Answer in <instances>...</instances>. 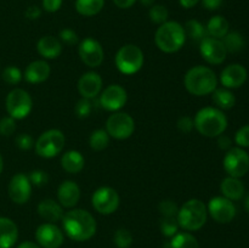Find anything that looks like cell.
<instances>
[{
  "mask_svg": "<svg viewBox=\"0 0 249 248\" xmlns=\"http://www.w3.org/2000/svg\"><path fill=\"white\" fill-rule=\"evenodd\" d=\"M61 221L66 235L77 242L90 240L96 233V220L92 214L85 209H72L63 215Z\"/></svg>",
  "mask_w": 249,
  "mask_h": 248,
  "instance_id": "6da1fadb",
  "label": "cell"
},
{
  "mask_svg": "<svg viewBox=\"0 0 249 248\" xmlns=\"http://www.w3.org/2000/svg\"><path fill=\"white\" fill-rule=\"evenodd\" d=\"M184 84L190 94L195 96H206L216 89L218 78L212 68L207 66H195L185 74Z\"/></svg>",
  "mask_w": 249,
  "mask_h": 248,
  "instance_id": "7a4b0ae2",
  "label": "cell"
},
{
  "mask_svg": "<svg viewBox=\"0 0 249 248\" xmlns=\"http://www.w3.org/2000/svg\"><path fill=\"white\" fill-rule=\"evenodd\" d=\"M195 128L206 138H218L228 128V118L221 109L215 107H204L196 113L194 119Z\"/></svg>",
  "mask_w": 249,
  "mask_h": 248,
  "instance_id": "3957f363",
  "label": "cell"
},
{
  "mask_svg": "<svg viewBox=\"0 0 249 248\" xmlns=\"http://www.w3.org/2000/svg\"><path fill=\"white\" fill-rule=\"evenodd\" d=\"M186 41L185 29L179 22L167 21L160 24L155 34V43L160 51L167 53H177Z\"/></svg>",
  "mask_w": 249,
  "mask_h": 248,
  "instance_id": "277c9868",
  "label": "cell"
},
{
  "mask_svg": "<svg viewBox=\"0 0 249 248\" xmlns=\"http://www.w3.org/2000/svg\"><path fill=\"white\" fill-rule=\"evenodd\" d=\"M208 218L207 206L201 199L192 198L182 204L178 212V223L186 231H197L204 226Z\"/></svg>",
  "mask_w": 249,
  "mask_h": 248,
  "instance_id": "5b68a950",
  "label": "cell"
},
{
  "mask_svg": "<svg viewBox=\"0 0 249 248\" xmlns=\"http://www.w3.org/2000/svg\"><path fill=\"white\" fill-rule=\"evenodd\" d=\"M143 61H145V56H143L142 50L134 44H125L122 46L117 51L116 58H114L119 72L126 75L138 73L142 68Z\"/></svg>",
  "mask_w": 249,
  "mask_h": 248,
  "instance_id": "8992f818",
  "label": "cell"
},
{
  "mask_svg": "<svg viewBox=\"0 0 249 248\" xmlns=\"http://www.w3.org/2000/svg\"><path fill=\"white\" fill-rule=\"evenodd\" d=\"M65 134L58 129H50L41 134L34 143L36 155L43 158H53L65 147Z\"/></svg>",
  "mask_w": 249,
  "mask_h": 248,
  "instance_id": "52a82bcc",
  "label": "cell"
},
{
  "mask_svg": "<svg viewBox=\"0 0 249 248\" xmlns=\"http://www.w3.org/2000/svg\"><path fill=\"white\" fill-rule=\"evenodd\" d=\"M33 101L28 91L23 89L11 90L6 97V111L14 119H23L29 116Z\"/></svg>",
  "mask_w": 249,
  "mask_h": 248,
  "instance_id": "ba28073f",
  "label": "cell"
},
{
  "mask_svg": "<svg viewBox=\"0 0 249 248\" xmlns=\"http://www.w3.org/2000/svg\"><path fill=\"white\" fill-rule=\"evenodd\" d=\"M135 130V122L130 114L125 112H114L106 122V131L111 138L125 140L130 138Z\"/></svg>",
  "mask_w": 249,
  "mask_h": 248,
  "instance_id": "9c48e42d",
  "label": "cell"
},
{
  "mask_svg": "<svg viewBox=\"0 0 249 248\" xmlns=\"http://www.w3.org/2000/svg\"><path fill=\"white\" fill-rule=\"evenodd\" d=\"M119 198L118 192L109 186H102L92 194L91 203L95 211L102 215H109L118 209Z\"/></svg>",
  "mask_w": 249,
  "mask_h": 248,
  "instance_id": "30bf717a",
  "label": "cell"
},
{
  "mask_svg": "<svg viewBox=\"0 0 249 248\" xmlns=\"http://www.w3.org/2000/svg\"><path fill=\"white\" fill-rule=\"evenodd\" d=\"M224 169L229 177H245L249 172V155L243 148L231 147L224 157Z\"/></svg>",
  "mask_w": 249,
  "mask_h": 248,
  "instance_id": "8fae6325",
  "label": "cell"
},
{
  "mask_svg": "<svg viewBox=\"0 0 249 248\" xmlns=\"http://www.w3.org/2000/svg\"><path fill=\"white\" fill-rule=\"evenodd\" d=\"M209 215L220 224H228L236 216V207L232 201L224 196H216L209 201L207 206Z\"/></svg>",
  "mask_w": 249,
  "mask_h": 248,
  "instance_id": "7c38bea8",
  "label": "cell"
},
{
  "mask_svg": "<svg viewBox=\"0 0 249 248\" xmlns=\"http://www.w3.org/2000/svg\"><path fill=\"white\" fill-rule=\"evenodd\" d=\"M80 60L90 68H96L104 62L105 53L101 44L94 38H85L79 43L78 48Z\"/></svg>",
  "mask_w": 249,
  "mask_h": 248,
  "instance_id": "4fadbf2b",
  "label": "cell"
},
{
  "mask_svg": "<svg viewBox=\"0 0 249 248\" xmlns=\"http://www.w3.org/2000/svg\"><path fill=\"white\" fill-rule=\"evenodd\" d=\"M128 101L126 90L119 84H111L100 92V105L102 108L117 112L125 106Z\"/></svg>",
  "mask_w": 249,
  "mask_h": 248,
  "instance_id": "5bb4252c",
  "label": "cell"
},
{
  "mask_svg": "<svg viewBox=\"0 0 249 248\" xmlns=\"http://www.w3.org/2000/svg\"><path fill=\"white\" fill-rule=\"evenodd\" d=\"M199 53L202 57L211 65H221L226 60V51L221 39L206 36L199 43Z\"/></svg>",
  "mask_w": 249,
  "mask_h": 248,
  "instance_id": "9a60e30c",
  "label": "cell"
},
{
  "mask_svg": "<svg viewBox=\"0 0 249 248\" xmlns=\"http://www.w3.org/2000/svg\"><path fill=\"white\" fill-rule=\"evenodd\" d=\"M36 240L43 248H60L65 241V233L56 224L45 223L36 229Z\"/></svg>",
  "mask_w": 249,
  "mask_h": 248,
  "instance_id": "2e32d148",
  "label": "cell"
},
{
  "mask_svg": "<svg viewBox=\"0 0 249 248\" xmlns=\"http://www.w3.org/2000/svg\"><path fill=\"white\" fill-rule=\"evenodd\" d=\"M7 191H9V196L14 203H27L32 195V184L28 179V175L23 174V173L15 174L10 180Z\"/></svg>",
  "mask_w": 249,
  "mask_h": 248,
  "instance_id": "e0dca14e",
  "label": "cell"
},
{
  "mask_svg": "<svg viewBox=\"0 0 249 248\" xmlns=\"http://www.w3.org/2000/svg\"><path fill=\"white\" fill-rule=\"evenodd\" d=\"M248 78L246 67L240 63H232L226 66L220 74V82L226 89H237L242 87Z\"/></svg>",
  "mask_w": 249,
  "mask_h": 248,
  "instance_id": "ac0fdd59",
  "label": "cell"
},
{
  "mask_svg": "<svg viewBox=\"0 0 249 248\" xmlns=\"http://www.w3.org/2000/svg\"><path fill=\"white\" fill-rule=\"evenodd\" d=\"M102 90V78L96 72H87L78 80V91L84 99H94Z\"/></svg>",
  "mask_w": 249,
  "mask_h": 248,
  "instance_id": "d6986e66",
  "label": "cell"
},
{
  "mask_svg": "<svg viewBox=\"0 0 249 248\" xmlns=\"http://www.w3.org/2000/svg\"><path fill=\"white\" fill-rule=\"evenodd\" d=\"M80 198V189L77 182L72 180H66L61 182L57 190V199L58 203L63 208H73L77 206Z\"/></svg>",
  "mask_w": 249,
  "mask_h": 248,
  "instance_id": "ffe728a7",
  "label": "cell"
},
{
  "mask_svg": "<svg viewBox=\"0 0 249 248\" xmlns=\"http://www.w3.org/2000/svg\"><path fill=\"white\" fill-rule=\"evenodd\" d=\"M51 68L46 61L36 60L29 63L24 71V79L31 84H39L43 83L50 77Z\"/></svg>",
  "mask_w": 249,
  "mask_h": 248,
  "instance_id": "44dd1931",
  "label": "cell"
},
{
  "mask_svg": "<svg viewBox=\"0 0 249 248\" xmlns=\"http://www.w3.org/2000/svg\"><path fill=\"white\" fill-rule=\"evenodd\" d=\"M18 240V228L14 220L0 216V248H12Z\"/></svg>",
  "mask_w": 249,
  "mask_h": 248,
  "instance_id": "7402d4cb",
  "label": "cell"
},
{
  "mask_svg": "<svg viewBox=\"0 0 249 248\" xmlns=\"http://www.w3.org/2000/svg\"><path fill=\"white\" fill-rule=\"evenodd\" d=\"M36 50L41 57L46 60L57 58L62 53V44L53 35H44L36 43Z\"/></svg>",
  "mask_w": 249,
  "mask_h": 248,
  "instance_id": "603a6c76",
  "label": "cell"
},
{
  "mask_svg": "<svg viewBox=\"0 0 249 248\" xmlns=\"http://www.w3.org/2000/svg\"><path fill=\"white\" fill-rule=\"evenodd\" d=\"M38 214L46 221V223H57L62 220L63 215V207L58 202L53 201L51 198L43 199L38 204Z\"/></svg>",
  "mask_w": 249,
  "mask_h": 248,
  "instance_id": "cb8c5ba5",
  "label": "cell"
},
{
  "mask_svg": "<svg viewBox=\"0 0 249 248\" xmlns=\"http://www.w3.org/2000/svg\"><path fill=\"white\" fill-rule=\"evenodd\" d=\"M221 194L230 201H238L245 195V185L238 177H228L221 181Z\"/></svg>",
  "mask_w": 249,
  "mask_h": 248,
  "instance_id": "d4e9b609",
  "label": "cell"
},
{
  "mask_svg": "<svg viewBox=\"0 0 249 248\" xmlns=\"http://www.w3.org/2000/svg\"><path fill=\"white\" fill-rule=\"evenodd\" d=\"M61 165L63 170L70 174H77L83 170L85 165V158L79 151L70 150L65 152L61 157Z\"/></svg>",
  "mask_w": 249,
  "mask_h": 248,
  "instance_id": "484cf974",
  "label": "cell"
},
{
  "mask_svg": "<svg viewBox=\"0 0 249 248\" xmlns=\"http://www.w3.org/2000/svg\"><path fill=\"white\" fill-rule=\"evenodd\" d=\"M229 28H230V26H229L228 19L220 15L212 17L206 27L207 34L212 38L216 39H223L229 33Z\"/></svg>",
  "mask_w": 249,
  "mask_h": 248,
  "instance_id": "4316f807",
  "label": "cell"
},
{
  "mask_svg": "<svg viewBox=\"0 0 249 248\" xmlns=\"http://www.w3.org/2000/svg\"><path fill=\"white\" fill-rule=\"evenodd\" d=\"M212 99H213L214 104L216 105V108L219 109H231L236 104L235 95L226 88H221V89L216 88L212 92Z\"/></svg>",
  "mask_w": 249,
  "mask_h": 248,
  "instance_id": "83f0119b",
  "label": "cell"
},
{
  "mask_svg": "<svg viewBox=\"0 0 249 248\" xmlns=\"http://www.w3.org/2000/svg\"><path fill=\"white\" fill-rule=\"evenodd\" d=\"M105 6V0H75V10L79 15L91 17L99 14Z\"/></svg>",
  "mask_w": 249,
  "mask_h": 248,
  "instance_id": "f1b7e54d",
  "label": "cell"
},
{
  "mask_svg": "<svg viewBox=\"0 0 249 248\" xmlns=\"http://www.w3.org/2000/svg\"><path fill=\"white\" fill-rule=\"evenodd\" d=\"M170 248H199L197 238L190 232H177L169 242Z\"/></svg>",
  "mask_w": 249,
  "mask_h": 248,
  "instance_id": "f546056e",
  "label": "cell"
},
{
  "mask_svg": "<svg viewBox=\"0 0 249 248\" xmlns=\"http://www.w3.org/2000/svg\"><path fill=\"white\" fill-rule=\"evenodd\" d=\"M185 29V34H186V38L189 36L190 39L195 41H199L201 43L202 39H204L206 36H208L207 34V29L203 24L201 23L197 19H189L186 22L184 27Z\"/></svg>",
  "mask_w": 249,
  "mask_h": 248,
  "instance_id": "4dcf8cb0",
  "label": "cell"
},
{
  "mask_svg": "<svg viewBox=\"0 0 249 248\" xmlns=\"http://www.w3.org/2000/svg\"><path fill=\"white\" fill-rule=\"evenodd\" d=\"M221 41L228 53H238L245 48V38L240 32H229Z\"/></svg>",
  "mask_w": 249,
  "mask_h": 248,
  "instance_id": "1f68e13d",
  "label": "cell"
},
{
  "mask_svg": "<svg viewBox=\"0 0 249 248\" xmlns=\"http://www.w3.org/2000/svg\"><path fill=\"white\" fill-rule=\"evenodd\" d=\"M89 145L94 151H102L108 147L109 135L105 129H96L89 138Z\"/></svg>",
  "mask_w": 249,
  "mask_h": 248,
  "instance_id": "d6a6232c",
  "label": "cell"
},
{
  "mask_svg": "<svg viewBox=\"0 0 249 248\" xmlns=\"http://www.w3.org/2000/svg\"><path fill=\"white\" fill-rule=\"evenodd\" d=\"M148 16H150L151 22H153V23L156 24H162L168 21L169 11H168L167 7L163 6V5H153V6L150 7Z\"/></svg>",
  "mask_w": 249,
  "mask_h": 248,
  "instance_id": "836d02e7",
  "label": "cell"
},
{
  "mask_svg": "<svg viewBox=\"0 0 249 248\" xmlns=\"http://www.w3.org/2000/svg\"><path fill=\"white\" fill-rule=\"evenodd\" d=\"M179 228L180 226L177 216H168V218L162 216V219H160V231L167 237H173L178 232Z\"/></svg>",
  "mask_w": 249,
  "mask_h": 248,
  "instance_id": "e575fe53",
  "label": "cell"
},
{
  "mask_svg": "<svg viewBox=\"0 0 249 248\" xmlns=\"http://www.w3.org/2000/svg\"><path fill=\"white\" fill-rule=\"evenodd\" d=\"M113 241L118 248H130L133 245V235L128 229H118L114 233Z\"/></svg>",
  "mask_w": 249,
  "mask_h": 248,
  "instance_id": "d590c367",
  "label": "cell"
},
{
  "mask_svg": "<svg viewBox=\"0 0 249 248\" xmlns=\"http://www.w3.org/2000/svg\"><path fill=\"white\" fill-rule=\"evenodd\" d=\"M1 77L2 79H4V82L7 83V84L16 85L21 82L23 74H22L19 68L15 67V66H9V67L4 68Z\"/></svg>",
  "mask_w": 249,
  "mask_h": 248,
  "instance_id": "8d00e7d4",
  "label": "cell"
},
{
  "mask_svg": "<svg viewBox=\"0 0 249 248\" xmlns=\"http://www.w3.org/2000/svg\"><path fill=\"white\" fill-rule=\"evenodd\" d=\"M158 211H160V215L168 218V216H178V212H179V207L177 206L174 201L170 199H165L158 204Z\"/></svg>",
  "mask_w": 249,
  "mask_h": 248,
  "instance_id": "74e56055",
  "label": "cell"
},
{
  "mask_svg": "<svg viewBox=\"0 0 249 248\" xmlns=\"http://www.w3.org/2000/svg\"><path fill=\"white\" fill-rule=\"evenodd\" d=\"M91 111H92L91 100L84 99V97H82V99L77 102V105H75L74 107L75 114H77V117H79V118H88V117L90 116V113H91Z\"/></svg>",
  "mask_w": 249,
  "mask_h": 248,
  "instance_id": "f35d334b",
  "label": "cell"
},
{
  "mask_svg": "<svg viewBox=\"0 0 249 248\" xmlns=\"http://www.w3.org/2000/svg\"><path fill=\"white\" fill-rule=\"evenodd\" d=\"M28 179L32 185H34V186L36 187H41V186H45V185L48 184L49 175L46 174L44 170L36 169V170H32V172L29 173Z\"/></svg>",
  "mask_w": 249,
  "mask_h": 248,
  "instance_id": "ab89813d",
  "label": "cell"
},
{
  "mask_svg": "<svg viewBox=\"0 0 249 248\" xmlns=\"http://www.w3.org/2000/svg\"><path fill=\"white\" fill-rule=\"evenodd\" d=\"M16 130V122L12 117H4L0 119V134L2 136H10Z\"/></svg>",
  "mask_w": 249,
  "mask_h": 248,
  "instance_id": "60d3db41",
  "label": "cell"
},
{
  "mask_svg": "<svg viewBox=\"0 0 249 248\" xmlns=\"http://www.w3.org/2000/svg\"><path fill=\"white\" fill-rule=\"evenodd\" d=\"M235 141L238 147H249V124L243 125L235 134Z\"/></svg>",
  "mask_w": 249,
  "mask_h": 248,
  "instance_id": "b9f144b4",
  "label": "cell"
},
{
  "mask_svg": "<svg viewBox=\"0 0 249 248\" xmlns=\"http://www.w3.org/2000/svg\"><path fill=\"white\" fill-rule=\"evenodd\" d=\"M60 40L66 45L73 46L79 41V36L73 29L65 28L60 32Z\"/></svg>",
  "mask_w": 249,
  "mask_h": 248,
  "instance_id": "7bdbcfd3",
  "label": "cell"
},
{
  "mask_svg": "<svg viewBox=\"0 0 249 248\" xmlns=\"http://www.w3.org/2000/svg\"><path fill=\"white\" fill-rule=\"evenodd\" d=\"M15 142H16V146L19 148V150H23V151L31 150V148L34 146L33 138H32L29 134H26V133H22L19 134V135H17Z\"/></svg>",
  "mask_w": 249,
  "mask_h": 248,
  "instance_id": "ee69618b",
  "label": "cell"
},
{
  "mask_svg": "<svg viewBox=\"0 0 249 248\" xmlns=\"http://www.w3.org/2000/svg\"><path fill=\"white\" fill-rule=\"evenodd\" d=\"M178 129H179L181 133L185 134H189L192 129L195 128V123H194V119L189 116H182L180 117L179 121L177 123Z\"/></svg>",
  "mask_w": 249,
  "mask_h": 248,
  "instance_id": "f6af8a7d",
  "label": "cell"
},
{
  "mask_svg": "<svg viewBox=\"0 0 249 248\" xmlns=\"http://www.w3.org/2000/svg\"><path fill=\"white\" fill-rule=\"evenodd\" d=\"M63 0H43V9L46 12H56L62 6Z\"/></svg>",
  "mask_w": 249,
  "mask_h": 248,
  "instance_id": "bcb514c9",
  "label": "cell"
},
{
  "mask_svg": "<svg viewBox=\"0 0 249 248\" xmlns=\"http://www.w3.org/2000/svg\"><path fill=\"white\" fill-rule=\"evenodd\" d=\"M41 16V10L36 5H32L26 10V17L28 19H36Z\"/></svg>",
  "mask_w": 249,
  "mask_h": 248,
  "instance_id": "7dc6e473",
  "label": "cell"
},
{
  "mask_svg": "<svg viewBox=\"0 0 249 248\" xmlns=\"http://www.w3.org/2000/svg\"><path fill=\"white\" fill-rule=\"evenodd\" d=\"M231 145H232V141H231V139L229 136L223 135V134L218 136V146L221 150L229 151L231 148Z\"/></svg>",
  "mask_w": 249,
  "mask_h": 248,
  "instance_id": "c3c4849f",
  "label": "cell"
},
{
  "mask_svg": "<svg viewBox=\"0 0 249 248\" xmlns=\"http://www.w3.org/2000/svg\"><path fill=\"white\" fill-rule=\"evenodd\" d=\"M223 1L224 0H202V4L207 10L213 11V10H218L223 4Z\"/></svg>",
  "mask_w": 249,
  "mask_h": 248,
  "instance_id": "681fc988",
  "label": "cell"
},
{
  "mask_svg": "<svg viewBox=\"0 0 249 248\" xmlns=\"http://www.w3.org/2000/svg\"><path fill=\"white\" fill-rule=\"evenodd\" d=\"M114 5L119 9H129L136 2V0H113Z\"/></svg>",
  "mask_w": 249,
  "mask_h": 248,
  "instance_id": "f907efd6",
  "label": "cell"
},
{
  "mask_svg": "<svg viewBox=\"0 0 249 248\" xmlns=\"http://www.w3.org/2000/svg\"><path fill=\"white\" fill-rule=\"evenodd\" d=\"M201 0H179V4L181 5L184 9H192L196 6Z\"/></svg>",
  "mask_w": 249,
  "mask_h": 248,
  "instance_id": "816d5d0a",
  "label": "cell"
},
{
  "mask_svg": "<svg viewBox=\"0 0 249 248\" xmlns=\"http://www.w3.org/2000/svg\"><path fill=\"white\" fill-rule=\"evenodd\" d=\"M17 248H41L38 243L36 242H32V241H24V242L19 243L17 246Z\"/></svg>",
  "mask_w": 249,
  "mask_h": 248,
  "instance_id": "f5cc1de1",
  "label": "cell"
},
{
  "mask_svg": "<svg viewBox=\"0 0 249 248\" xmlns=\"http://www.w3.org/2000/svg\"><path fill=\"white\" fill-rule=\"evenodd\" d=\"M139 1H140L141 5L146 7H151L155 5V0H139Z\"/></svg>",
  "mask_w": 249,
  "mask_h": 248,
  "instance_id": "db71d44e",
  "label": "cell"
},
{
  "mask_svg": "<svg viewBox=\"0 0 249 248\" xmlns=\"http://www.w3.org/2000/svg\"><path fill=\"white\" fill-rule=\"evenodd\" d=\"M245 208H246V211H247L248 213H249V196L247 197V198H246V202H245Z\"/></svg>",
  "mask_w": 249,
  "mask_h": 248,
  "instance_id": "11a10c76",
  "label": "cell"
},
{
  "mask_svg": "<svg viewBox=\"0 0 249 248\" xmlns=\"http://www.w3.org/2000/svg\"><path fill=\"white\" fill-rule=\"evenodd\" d=\"M2 168H4V160H2L1 155H0V174H1L2 172Z\"/></svg>",
  "mask_w": 249,
  "mask_h": 248,
  "instance_id": "9f6ffc18",
  "label": "cell"
}]
</instances>
